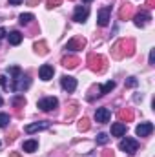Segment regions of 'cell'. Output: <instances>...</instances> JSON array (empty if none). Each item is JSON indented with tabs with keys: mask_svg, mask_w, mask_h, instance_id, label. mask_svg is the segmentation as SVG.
Wrapping results in <instances>:
<instances>
[{
	"mask_svg": "<svg viewBox=\"0 0 155 157\" xmlns=\"http://www.w3.org/2000/svg\"><path fill=\"white\" fill-rule=\"evenodd\" d=\"M97 22H99V26H108L110 24V7H102L100 11H99V15H97Z\"/></svg>",
	"mask_w": 155,
	"mask_h": 157,
	"instance_id": "11",
	"label": "cell"
},
{
	"mask_svg": "<svg viewBox=\"0 0 155 157\" xmlns=\"http://www.w3.org/2000/svg\"><path fill=\"white\" fill-rule=\"evenodd\" d=\"M22 2H24V0H9L11 6H18V4H22Z\"/></svg>",
	"mask_w": 155,
	"mask_h": 157,
	"instance_id": "25",
	"label": "cell"
},
{
	"mask_svg": "<svg viewBox=\"0 0 155 157\" xmlns=\"http://www.w3.org/2000/svg\"><path fill=\"white\" fill-rule=\"evenodd\" d=\"M152 132H153V124H152V122H141V124L135 128L137 137H148Z\"/></svg>",
	"mask_w": 155,
	"mask_h": 157,
	"instance_id": "6",
	"label": "cell"
},
{
	"mask_svg": "<svg viewBox=\"0 0 155 157\" xmlns=\"http://www.w3.org/2000/svg\"><path fill=\"white\" fill-rule=\"evenodd\" d=\"M97 143H99V144H106V143H108V135H106V133H99V135H97Z\"/></svg>",
	"mask_w": 155,
	"mask_h": 157,
	"instance_id": "21",
	"label": "cell"
},
{
	"mask_svg": "<svg viewBox=\"0 0 155 157\" xmlns=\"http://www.w3.org/2000/svg\"><path fill=\"white\" fill-rule=\"evenodd\" d=\"M39 75L42 80H51L53 75H55V70H53V66H49V64H42L39 70Z\"/></svg>",
	"mask_w": 155,
	"mask_h": 157,
	"instance_id": "10",
	"label": "cell"
},
{
	"mask_svg": "<svg viewBox=\"0 0 155 157\" xmlns=\"http://www.w3.org/2000/svg\"><path fill=\"white\" fill-rule=\"evenodd\" d=\"M60 4V0H47V7L51 9V7H57Z\"/></svg>",
	"mask_w": 155,
	"mask_h": 157,
	"instance_id": "23",
	"label": "cell"
},
{
	"mask_svg": "<svg viewBox=\"0 0 155 157\" xmlns=\"http://www.w3.org/2000/svg\"><path fill=\"white\" fill-rule=\"evenodd\" d=\"M9 124V115L7 113H0V128H6Z\"/></svg>",
	"mask_w": 155,
	"mask_h": 157,
	"instance_id": "20",
	"label": "cell"
},
{
	"mask_svg": "<svg viewBox=\"0 0 155 157\" xmlns=\"http://www.w3.org/2000/svg\"><path fill=\"white\" fill-rule=\"evenodd\" d=\"M29 86H31V78L28 75H24V73H20L15 78H11V90L13 91H26Z\"/></svg>",
	"mask_w": 155,
	"mask_h": 157,
	"instance_id": "1",
	"label": "cell"
},
{
	"mask_svg": "<svg viewBox=\"0 0 155 157\" xmlns=\"http://www.w3.org/2000/svg\"><path fill=\"white\" fill-rule=\"evenodd\" d=\"M37 106L42 112H51V110H55L59 106V99L57 97H44V99H40L37 102Z\"/></svg>",
	"mask_w": 155,
	"mask_h": 157,
	"instance_id": "3",
	"label": "cell"
},
{
	"mask_svg": "<svg viewBox=\"0 0 155 157\" xmlns=\"http://www.w3.org/2000/svg\"><path fill=\"white\" fill-rule=\"evenodd\" d=\"M110 117H112V112H110L108 108H97V110H95V121H97L99 124L108 122Z\"/></svg>",
	"mask_w": 155,
	"mask_h": 157,
	"instance_id": "8",
	"label": "cell"
},
{
	"mask_svg": "<svg viewBox=\"0 0 155 157\" xmlns=\"http://www.w3.org/2000/svg\"><path fill=\"white\" fill-rule=\"evenodd\" d=\"M2 104H4V99H2V97H0V106H2Z\"/></svg>",
	"mask_w": 155,
	"mask_h": 157,
	"instance_id": "28",
	"label": "cell"
},
{
	"mask_svg": "<svg viewBox=\"0 0 155 157\" xmlns=\"http://www.w3.org/2000/svg\"><path fill=\"white\" fill-rule=\"evenodd\" d=\"M60 86H62L68 93H71V91H75V88H77V78L70 77V75H64V77L60 78Z\"/></svg>",
	"mask_w": 155,
	"mask_h": 157,
	"instance_id": "7",
	"label": "cell"
},
{
	"mask_svg": "<svg viewBox=\"0 0 155 157\" xmlns=\"http://www.w3.org/2000/svg\"><path fill=\"white\" fill-rule=\"evenodd\" d=\"M7 40H9L11 46H18V44L22 42V33H20V31H11V33L7 35Z\"/></svg>",
	"mask_w": 155,
	"mask_h": 157,
	"instance_id": "14",
	"label": "cell"
},
{
	"mask_svg": "<svg viewBox=\"0 0 155 157\" xmlns=\"http://www.w3.org/2000/svg\"><path fill=\"white\" fill-rule=\"evenodd\" d=\"M46 128H49V121H39V122L28 124V126L24 128V132H26V133H35V132H42V130H46Z\"/></svg>",
	"mask_w": 155,
	"mask_h": 157,
	"instance_id": "5",
	"label": "cell"
},
{
	"mask_svg": "<svg viewBox=\"0 0 155 157\" xmlns=\"http://www.w3.org/2000/svg\"><path fill=\"white\" fill-rule=\"evenodd\" d=\"M119 148H120L124 154L133 155V154L139 150V143H137L135 139H131V137H126V139H122V141L119 143Z\"/></svg>",
	"mask_w": 155,
	"mask_h": 157,
	"instance_id": "2",
	"label": "cell"
},
{
	"mask_svg": "<svg viewBox=\"0 0 155 157\" xmlns=\"http://www.w3.org/2000/svg\"><path fill=\"white\" fill-rule=\"evenodd\" d=\"M31 20H35V15H33V13H22V15L18 17V22H20L22 26L31 24Z\"/></svg>",
	"mask_w": 155,
	"mask_h": 157,
	"instance_id": "15",
	"label": "cell"
},
{
	"mask_svg": "<svg viewBox=\"0 0 155 157\" xmlns=\"http://www.w3.org/2000/svg\"><path fill=\"white\" fill-rule=\"evenodd\" d=\"M62 64H64L66 68H75L78 64V60L75 57H64V59H62Z\"/></svg>",
	"mask_w": 155,
	"mask_h": 157,
	"instance_id": "18",
	"label": "cell"
},
{
	"mask_svg": "<svg viewBox=\"0 0 155 157\" xmlns=\"http://www.w3.org/2000/svg\"><path fill=\"white\" fill-rule=\"evenodd\" d=\"M113 88H115V82H113V80H108L106 84H102V86L99 88V95H106V93H110Z\"/></svg>",
	"mask_w": 155,
	"mask_h": 157,
	"instance_id": "16",
	"label": "cell"
},
{
	"mask_svg": "<svg viewBox=\"0 0 155 157\" xmlns=\"http://www.w3.org/2000/svg\"><path fill=\"white\" fill-rule=\"evenodd\" d=\"M77 46L82 48V46H84V39H82V40H70V42L64 46V49H66V51H75V48H77Z\"/></svg>",
	"mask_w": 155,
	"mask_h": 157,
	"instance_id": "17",
	"label": "cell"
},
{
	"mask_svg": "<svg viewBox=\"0 0 155 157\" xmlns=\"http://www.w3.org/2000/svg\"><path fill=\"white\" fill-rule=\"evenodd\" d=\"M88 17H89L88 6H77V7H75V13H73V20H75V22L82 24V22L88 20Z\"/></svg>",
	"mask_w": 155,
	"mask_h": 157,
	"instance_id": "4",
	"label": "cell"
},
{
	"mask_svg": "<svg viewBox=\"0 0 155 157\" xmlns=\"http://www.w3.org/2000/svg\"><path fill=\"white\" fill-rule=\"evenodd\" d=\"M88 128H89V124H88V119H82V121L78 122V130H80V132H82V130L86 132Z\"/></svg>",
	"mask_w": 155,
	"mask_h": 157,
	"instance_id": "22",
	"label": "cell"
},
{
	"mask_svg": "<svg viewBox=\"0 0 155 157\" xmlns=\"http://www.w3.org/2000/svg\"><path fill=\"white\" fill-rule=\"evenodd\" d=\"M82 2H84V4H89V2H91V0H82Z\"/></svg>",
	"mask_w": 155,
	"mask_h": 157,
	"instance_id": "27",
	"label": "cell"
},
{
	"mask_svg": "<svg viewBox=\"0 0 155 157\" xmlns=\"http://www.w3.org/2000/svg\"><path fill=\"white\" fill-rule=\"evenodd\" d=\"M112 135H113V137H122V135H126V124H124V122H113V124H112Z\"/></svg>",
	"mask_w": 155,
	"mask_h": 157,
	"instance_id": "13",
	"label": "cell"
},
{
	"mask_svg": "<svg viewBox=\"0 0 155 157\" xmlns=\"http://www.w3.org/2000/svg\"><path fill=\"white\" fill-rule=\"evenodd\" d=\"M6 35H7V31H6V29H4V28H0V40L4 39V37H6Z\"/></svg>",
	"mask_w": 155,
	"mask_h": 157,
	"instance_id": "26",
	"label": "cell"
},
{
	"mask_svg": "<svg viewBox=\"0 0 155 157\" xmlns=\"http://www.w3.org/2000/svg\"><path fill=\"white\" fill-rule=\"evenodd\" d=\"M150 20H152V17H150V13H146V11L137 13V15L133 17V22H135V26H137V28H144Z\"/></svg>",
	"mask_w": 155,
	"mask_h": 157,
	"instance_id": "9",
	"label": "cell"
},
{
	"mask_svg": "<svg viewBox=\"0 0 155 157\" xmlns=\"http://www.w3.org/2000/svg\"><path fill=\"white\" fill-rule=\"evenodd\" d=\"M22 150H24L26 154H35V152L39 150V141H35V139H28V141H24Z\"/></svg>",
	"mask_w": 155,
	"mask_h": 157,
	"instance_id": "12",
	"label": "cell"
},
{
	"mask_svg": "<svg viewBox=\"0 0 155 157\" xmlns=\"http://www.w3.org/2000/svg\"><path fill=\"white\" fill-rule=\"evenodd\" d=\"M135 84H137V80H135L133 77H130L128 80H126V86H135Z\"/></svg>",
	"mask_w": 155,
	"mask_h": 157,
	"instance_id": "24",
	"label": "cell"
},
{
	"mask_svg": "<svg viewBox=\"0 0 155 157\" xmlns=\"http://www.w3.org/2000/svg\"><path fill=\"white\" fill-rule=\"evenodd\" d=\"M0 86L4 90H11V80L6 77V75H0Z\"/></svg>",
	"mask_w": 155,
	"mask_h": 157,
	"instance_id": "19",
	"label": "cell"
}]
</instances>
